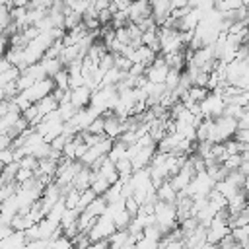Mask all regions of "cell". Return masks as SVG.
I'll list each match as a JSON object with an SVG mask.
<instances>
[{"label":"cell","mask_w":249,"mask_h":249,"mask_svg":"<svg viewBox=\"0 0 249 249\" xmlns=\"http://www.w3.org/2000/svg\"><path fill=\"white\" fill-rule=\"evenodd\" d=\"M54 89H56L54 80H53V78H43V80H37V82H35L33 86H29L27 89H23L21 93H23L31 103H37V101H41L43 97L51 95Z\"/></svg>","instance_id":"cell-1"},{"label":"cell","mask_w":249,"mask_h":249,"mask_svg":"<svg viewBox=\"0 0 249 249\" xmlns=\"http://www.w3.org/2000/svg\"><path fill=\"white\" fill-rule=\"evenodd\" d=\"M91 95H93V89L89 86H78V88L70 89V101L78 109H86L91 103Z\"/></svg>","instance_id":"cell-2"},{"label":"cell","mask_w":249,"mask_h":249,"mask_svg":"<svg viewBox=\"0 0 249 249\" xmlns=\"http://www.w3.org/2000/svg\"><path fill=\"white\" fill-rule=\"evenodd\" d=\"M19 117H21V111H8L6 115H2L0 117V132L8 134L14 128V124L19 121Z\"/></svg>","instance_id":"cell-3"},{"label":"cell","mask_w":249,"mask_h":249,"mask_svg":"<svg viewBox=\"0 0 249 249\" xmlns=\"http://www.w3.org/2000/svg\"><path fill=\"white\" fill-rule=\"evenodd\" d=\"M37 105V109H39V115L41 117H45V115H49V113H53V111H56L58 109V101L54 99V95L51 93V95H47V97H43L41 101H37L35 103Z\"/></svg>","instance_id":"cell-4"},{"label":"cell","mask_w":249,"mask_h":249,"mask_svg":"<svg viewBox=\"0 0 249 249\" xmlns=\"http://www.w3.org/2000/svg\"><path fill=\"white\" fill-rule=\"evenodd\" d=\"M47 241H49V249H74L72 239L66 237L64 233H60V235L54 237V239H47Z\"/></svg>","instance_id":"cell-5"},{"label":"cell","mask_w":249,"mask_h":249,"mask_svg":"<svg viewBox=\"0 0 249 249\" xmlns=\"http://www.w3.org/2000/svg\"><path fill=\"white\" fill-rule=\"evenodd\" d=\"M12 161H16L14 148H12V146H10V148H2V150H0V163H2V165H8V163H12Z\"/></svg>","instance_id":"cell-6"},{"label":"cell","mask_w":249,"mask_h":249,"mask_svg":"<svg viewBox=\"0 0 249 249\" xmlns=\"http://www.w3.org/2000/svg\"><path fill=\"white\" fill-rule=\"evenodd\" d=\"M8 49H10V37L2 33V35H0V58H2V56H6Z\"/></svg>","instance_id":"cell-7"},{"label":"cell","mask_w":249,"mask_h":249,"mask_svg":"<svg viewBox=\"0 0 249 249\" xmlns=\"http://www.w3.org/2000/svg\"><path fill=\"white\" fill-rule=\"evenodd\" d=\"M12 140H14L12 136L0 132V150H2V148H10V146H12Z\"/></svg>","instance_id":"cell-8"},{"label":"cell","mask_w":249,"mask_h":249,"mask_svg":"<svg viewBox=\"0 0 249 249\" xmlns=\"http://www.w3.org/2000/svg\"><path fill=\"white\" fill-rule=\"evenodd\" d=\"M12 66H14V64H12L6 56H2V58H0V74H2V72H6V70H10Z\"/></svg>","instance_id":"cell-9"}]
</instances>
